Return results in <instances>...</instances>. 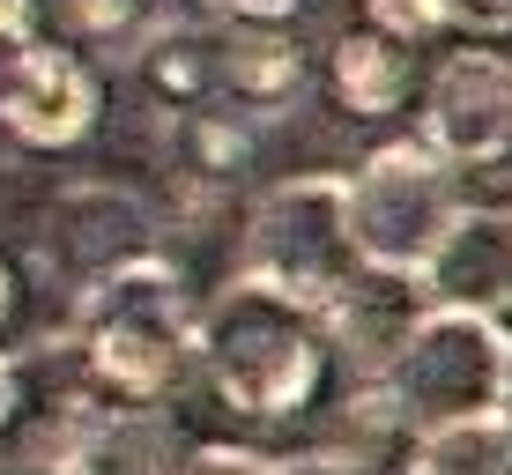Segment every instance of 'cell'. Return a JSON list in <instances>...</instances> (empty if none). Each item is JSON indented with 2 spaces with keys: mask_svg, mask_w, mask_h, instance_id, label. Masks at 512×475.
Returning a JSON list of instances; mask_svg holds the SVG:
<instances>
[{
  "mask_svg": "<svg viewBox=\"0 0 512 475\" xmlns=\"http://www.w3.org/2000/svg\"><path fill=\"white\" fill-rule=\"evenodd\" d=\"M334 320L305 297L238 275L201 320V372L238 416H297L320 401Z\"/></svg>",
  "mask_w": 512,
  "mask_h": 475,
  "instance_id": "cell-1",
  "label": "cell"
},
{
  "mask_svg": "<svg viewBox=\"0 0 512 475\" xmlns=\"http://www.w3.org/2000/svg\"><path fill=\"white\" fill-rule=\"evenodd\" d=\"M82 364L112 401H164L179 386L186 357H201V327L186 320V290L164 260H127L82 290L75 320Z\"/></svg>",
  "mask_w": 512,
  "mask_h": 475,
  "instance_id": "cell-2",
  "label": "cell"
},
{
  "mask_svg": "<svg viewBox=\"0 0 512 475\" xmlns=\"http://www.w3.org/2000/svg\"><path fill=\"white\" fill-rule=\"evenodd\" d=\"M386 386H394L401 416L416 424V438L512 416V334L498 312L423 305L401 357L386 364Z\"/></svg>",
  "mask_w": 512,
  "mask_h": 475,
  "instance_id": "cell-3",
  "label": "cell"
},
{
  "mask_svg": "<svg viewBox=\"0 0 512 475\" xmlns=\"http://www.w3.org/2000/svg\"><path fill=\"white\" fill-rule=\"evenodd\" d=\"M245 275L305 297V305L334 312L364 283V245L357 216H349V179L334 171H305V179L275 186L253 208V238H245Z\"/></svg>",
  "mask_w": 512,
  "mask_h": 475,
  "instance_id": "cell-4",
  "label": "cell"
},
{
  "mask_svg": "<svg viewBox=\"0 0 512 475\" xmlns=\"http://www.w3.org/2000/svg\"><path fill=\"white\" fill-rule=\"evenodd\" d=\"M349 216H357L364 268L423 283V268L438 260V245L453 238V223L468 208H461V186H453V164L431 142H386L349 179Z\"/></svg>",
  "mask_w": 512,
  "mask_h": 475,
  "instance_id": "cell-5",
  "label": "cell"
},
{
  "mask_svg": "<svg viewBox=\"0 0 512 475\" xmlns=\"http://www.w3.org/2000/svg\"><path fill=\"white\" fill-rule=\"evenodd\" d=\"M97 119V82L75 52L0 30V127L23 149H75Z\"/></svg>",
  "mask_w": 512,
  "mask_h": 475,
  "instance_id": "cell-6",
  "label": "cell"
},
{
  "mask_svg": "<svg viewBox=\"0 0 512 475\" xmlns=\"http://www.w3.org/2000/svg\"><path fill=\"white\" fill-rule=\"evenodd\" d=\"M431 149L453 171H490L512 156V60L505 52H453L431 82Z\"/></svg>",
  "mask_w": 512,
  "mask_h": 475,
  "instance_id": "cell-7",
  "label": "cell"
},
{
  "mask_svg": "<svg viewBox=\"0 0 512 475\" xmlns=\"http://www.w3.org/2000/svg\"><path fill=\"white\" fill-rule=\"evenodd\" d=\"M52 260L90 290L97 275L127 268V260H149V216L112 186H75L52 208Z\"/></svg>",
  "mask_w": 512,
  "mask_h": 475,
  "instance_id": "cell-8",
  "label": "cell"
},
{
  "mask_svg": "<svg viewBox=\"0 0 512 475\" xmlns=\"http://www.w3.org/2000/svg\"><path fill=\"white\" fill-rule=\"evenodd\" d=\"M423 305H468V312L512 305V216L468 208L453 238L438 245V260L423 268Z\"/></svg>",
  "mask_w": 512,
  "mask_h": 475,
  "instance_id": "cell-9",
  "label": "cell"
},
{
  "mask_svg": "<svg viewBox=\"0 0 512 475\" xmlns=\"http://www.w3.org/2000/svg\"><path fill=\"white\" fill-rule=\"evenodd\" d=\"M305 97V52L268 30H231L216 52V104H231L238 119H268L282 104Z\"/></svg>",
  "mask_w": 512,
  "mask_h": 475,
  "instance_id": "cell-10",
  "label": "cell"
},
{
  "mask_svg": "<svg viewBox=\"0 0 512 475\" xmlns=\"http://www.w3.org/2000/svg\"><path fill=\"white\" fill-rule=\"evenodd\" d=\"M216 52H223V38H208V30H193V23L156 30V38L141 45V60H134L141 97H149L164 119L216 104Z\"/></svg>",
  "mask_w": 512,
  "mask_h": 475,
  "instance_id": "cell-11",
  "label": "cell"
},
{
  "mask_svg": "<svg viewBox=\"0 0 512 475\" xmlns=\"http://www.w3.org/2000/svg\"><path fill=\"white\" fill-rule=\"evenodd\" d=\"M164 156H171V171H179L186 186L216 193V186L245 179V164H253V134H245V119L231 112V104H201V112L164 119Z\"/></svg>",
  "mask_w": 512,
  "mask_h": 475,
  "instance_id": "cell-12",
  "label": "cell"
},
{
  "mask_svg": "<svg viewBox=\"0 0 512 475\" xmlns=\"http://www.w3.org/2000/svg\"><path fill=\"white\" fill-rule=\"evenodd\" d=\"M334 90L364 119L394 112V104L409 97V45L386 38V30H349V38L334 45Z\"/></svg>",
  "mask_w": 512,
  "mask_h": 475,
  "instance_id": "cell-13",
  "label": "cell"
},
{
  "mask_svg": "<svg viewBox=\"0 0 512 475\" xmlns=\"http://www.w3.org/2000/svg\"><path fill=\"white\" fill-rule=\"evenodd\" d=\"M416 475H512V416L416 438Z\"/></svg>",
  "mask_w": 512,
  "mask_h": 475,
  "instance_id": "cell-14",
  "label": "cell"
},
{
  "mask_svg": "<svg viewBox=\"0 0 512 475\" xmlns=\"http://www.w3.org/2000/svg\"><path fill=\"white\" fill-rule=\"evenodd\" d=\"M364 8H372V30H386V38H401V45L431 38V30L446 23L438 0H364Z\"/></svg>",
  "mask_w": 512,
  "mask_h": 475,
  "instance_id": "cell-15",
  "label": "cell"
},
{
  "mask_svg": "<svg viewBox=\"0 0 512 475\" xmlns=\"http://www.w3.org/2000/svg\"><path fill=\"white\" fill-rule=\"evenodd\" d=\"M67 23L112 45V38H134V23H141V0H67Z\"/></svg>",
  "mask_w": 512,
  "mask_h": 475,
  "instance_id": "cell-16",
  "label": "cell"
},
{
  "mask_svg": "<svg viewBox=\"0 0 512 475\" xmlns=\"http://www.w3.org/2000/svg\"><path fill=\"white\" fill-rule=\"evenodd\" d=\"M179 475H290V468L260 461V453H245V446H201V453H186Z\"/></svg>",
  "mask_w": 512,
  "mask_h": 475,
  "instance_id": "cell-17",
  "label": "cell"
},
{
  "mask_svg": "<svg viewBox=\"0 0 512 475\" xmlns=\"http://www.w3.org/2000/svg\"><path fill=\"white\" fill-rule=\"evenodd\" d=\"M216 8H223V15H238L245 30H260V23H282L297 0H216Z\"/></svg>",
  "mask_w": 512,
  "mask_h": 475,
  "instance_id": "cell-18",
  "label": "cell"
},
{
  "mask_svg": "<svg viewBox=\"0 0 512 475\" xmlns=\"http://www.w3.org/2000/svg\"><path fill=\"white\" fill-rule=\"evenodd\" d=\"M15 416H23V372L0 357V424H15Z\"/></svg>",
  "mask_w": 512,
  "mask_h": 475,
  "instance_id": "cell-19",
  "label": "cell"
},
{
  "mask_svg": "<svg viewBox=\"0 0 512 475\" xmlns=\"http://www.w3.org/2000/svg\"><path fill=\"white\" fill-rule=\"evenodd\" d=\"M438 8L453 15V0H438ZM468 8H475V15H490V23H505V15H512V0H468ZM468 8H461V15H468Z\"/></svg>",
  "mask_w": 512,
  "mask_h": 475,
  "instance_id": "cell-20",
  "label": "cell"
},
{
  "mask_svg": "<svg viewBox=\"0 0 512 475\" xmlns=\"http://www.w3.org/2000/svg\"><path fill=\"white\" fill-rule=\"evenodd\" d=\"M30 23V0H0V30H23Z\"/></svg>",
  "mask_w": 512,
  "mask_h": 475,
  "instance_id": "cell-21",
  "label": "cell"
},
{
  "mask_svg": "<svg viewBox=\"0 0 512 475\" xmlns=\"http://www.w3.org/2000/svg\"><path fill=\"white\" fill-rule=\"evenodd\" d=\"M8 312H15V283H8V268H0V327H8Z\"/></svg>",
  "mask_w": 512,
  "mask_h": 475,
  "instance_id": "cell-22",
  "label": "cell"
}]
</instances>
